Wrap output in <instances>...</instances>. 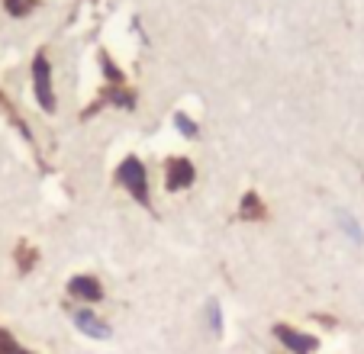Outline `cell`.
Wrapping results in <instances>:
<instances>
[{
    "label": "cell",
    "instance_id": "3",
    "mask_svg": "<svg viewBox=\"0 0 364 354\" xmlns=\"http://www.w3.org/2000/svg\"><path fill=\"white\" fill-rule=\"evenodd\" d=\"M100 68H103V75H110V81H107L110 87L103 90V100L119 109H136V94H132V87L126 84V75L117 68L113 55H107V52L100 55Z\"/></svg>",
    "mask_w": 364,
    "mask_h": 354
},
{
    "label": "cell",
    "instance_id": "4",
    "mask_svg": "<svg viewBox=\"0 0 364 354\" xmlns=\"http://www.w3.org/2000/svg\"><path fill=\"white\" fill-rule=\"evenodd\" d=\"M271 335H274V338L281 341L284 351H290V354H316L319 351V338H316V335L300 332V328L284 326V322H277V326L271 328Z\"/></svg>",
    "mask_w": 364,
    "mask_h": 354
},
{
    "label": "cell",
    "instance_id": "5",
    "mask_svg": "<svg viewBox=\"0 0 364 354\" xmlns=\"http://www.w3.org/2000/svg\"><path fill=\"white\" fill-rule=\"evenodd\" d=\"M71 322H75V328L81 335H87L90 341H110L113 338V328L110 322L103 319V316H97L94 309H75V316H71Z\"/></svg>",
    "mask_w": 364,
    "mask_h": 354
},
{
    "label": "cell",
    "instance_id": "9",
    "mask_svg": "<svg viewBox=\"0 0 364 354\" xmlns=\"http://www.w3.org/2000/svg\"><path fill=\"white\" fill-rule=\"evenodd\" d=\"M0 4H4V10H7L14 20H23V16H29L39 7V0H0Z\"/></svg>",
    "mask_w": 364,
    "mask_h": 354
},
{
    "label": "cell",
    "instance_id": "8",
    "mask_svg": "<svg viewBox=\"0 0 364 354\" xmlns=\"http://www.w3.org/2000/svg\"><path fill=\"white\" fill-rule=\"evenodd\" d=\"M235 216L242 219V222H262L264 216H268V206H264L262 193L258 191H245L239 200V213Z\"/></svg>",
    "mask_w": 364,
    "mask_h": 354
},
{
    "label": "cell",
    "instance_id": "10",
    "mask_svg": "<svg viewBox=\"0 0 364 354\" xmlns=\"http://www.w3.org/2000/svg\"><path fill=\"white\" fill-rule=\"evenodd\" d=\"M338 229H342L345 235L355 242V245H361V242H364V229L355 222V216H351V213H338Z\"/></svg>",
    "mask_w": 364,
    "mask_h": 354
},
{
    "label": "cell",
    "instance_id": "2",
    "mask_svg": "<svg viewBox=\"0 0 364 354\" xmlns=\"http://www.w3.org/2000/svg\"><path fill=\"white\" fill-rule=\"evenodd\" d=\"M29 77H33V94L36 103L42 107V113H55L58 109V97H55V77H52V62H48V52L39 48L33 58V68H29Z\"/></svg>",
    "mask_w": 364,
    "mask_h": 354
},
{
    "label": "cell",
    "instance_id": "13",
    "mask_svg": "<svg viewBox=\"0 0 364 354\" xmlns=\"http://www.w3.org/2000/svg\"><path fill=\"white\" fill-rule=\"evenodd\" d=\"M206 322H210L213 335H223V306H220V300L206 303Z\"/></svg>",
    "mask_w": 364,
    "mask_h": 354
},
{
    "label": "cell",
    "instance_id": "12",
    "mask_svg": "<svg viewBox=\"0 0 364 354\" xmlns=\"http://www.w3.org/2000/svg\"><path fill=\"white\" fill-rule=\"evenodd\" d=\"M0 354H33V351H26V348L14 338V332H10V328L0 326Z\"/></svg>",
    "mask_w": 364,
    "mask_h": 354
},
{
    "label": "cell",
    "instance_id": "11",
    "mask_svg": "<svg viewBox=\"0 0 364 354\" xmlns=\"http://www.w3.org/2000/svg\"><path fill=\"white\" fill-rule=\"evenodd\" d=\"M174 129H178L184 139H197V136H200V126L193 123V119L184 113V109H178V113H174Z\"/></svg>",
    "mask_w": 364,
    "mask_h": 354
},
{
    "label": "cell",
    "instance_id": "1",
    "mask_svg": "<svg viewBox=\"0 0 364 354\" xmlns=\"http://www.w3.org/2000/svg\"><path fill=\"white\" fill-rule=\"evenodd\" d=\"M113 184L123 187L132 197V203H139L142 210L151 213V187H149V171H145L142 158L126 155L123 161H119V168L113 171Z\"/></svg>",
    "mask_w": 364,
    "mask_h": 354
},
{
    "label": "cell",
    "instance_id": "6",
    "mask_svg": "<svg viewBox=\"0 0 364 354\" xmlns=\"http://www.w3.org/2000/svg\"><path fill=\"white\" fill-rule=\"evenodd\" d=\"M193 181H197V168H193L191 158H181V155L168 158V164H165V187L168 191L171 193L187 191Z\"/></svg>",
    "mask_w": 364,
    "mask_h": 354
},
{
    "label": "cell",
    "instance_id": "7",
    "mask_svg": "<svg viewBox=\"0 0 364 354\" xmlns=\"http://www.w3.org/2000/svg\"><path fill=\"white\" fill-rule=\"evenodd\" d=\"M68 296L81 303H100L103 300V284L94 274H77V277L68 280Z\"/></svg>",
    "mask_w": 364,
    "mask_h": 354
},
{
    "label": "cell",
    "instance_id": "14",
    "mask_svg": "<svg viewBox=\"0 0 364 354\" xmlns=\"http://www.w3.org/2000/svg\"><path fill=\"white\" fill-rule=\"evenodd\" d=\"M0 107H7V100H4V94H0Z\"/></svg>",
    "mask_w": 364,
    "mask_h": 354
}]
</instances>
